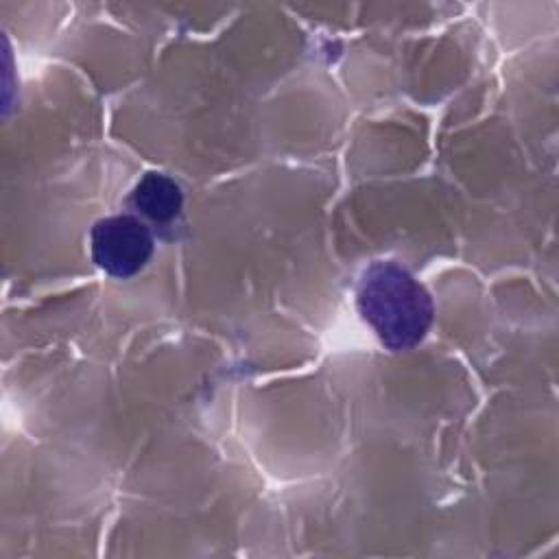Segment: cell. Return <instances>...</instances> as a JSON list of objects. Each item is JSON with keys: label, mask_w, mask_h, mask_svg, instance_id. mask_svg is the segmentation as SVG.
<instances>
[{"label": "cell", "mask_w": 559, "mask_h": 559, "mask_svg": "<svg viewBox=\"0 0 559 559\" xmlns=\"http://www.w3.org/2000/svg\"><path fill=\"white\" fill-rule=\"evenodd\" d=\"M356 308L391 352L415 347L435 321L430 293L395 260H378L362 269L356 282Z\"/></svg>", "instance_id": "cell-1"}, {"label": "cell", "mask_w": 559, "mask_h": 559, "mask_svg": "<svg viewBox=\"0 0 559 559\" xmlns=\"http://www.w3.org/2000/svg\"><path fill=\"white\" fill-rule=\"evenodd\" d=\"M90 251L96 266L111 277H133L155 251L151 227L135 214H114L94 223L90 231Z\"/></svg>", "instance_id": "cell-2"}, {"label": "cell", "mask_w": 559, "mask_h": 559, "mask_svg": "<svg viewBox=\"0 0 559 559\" xmlns=\"http://www.w3.org/2000/svg\"><path fill=\"white\" fill-rule=\"evenodd\" d=\"M133 210L144 218L166 225L175 221L183 205V192L179 183L164 173H146L131 190L129 197Z\"/></svg>", "instance_id": "cell-3"}]
</instances>
